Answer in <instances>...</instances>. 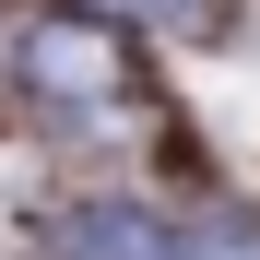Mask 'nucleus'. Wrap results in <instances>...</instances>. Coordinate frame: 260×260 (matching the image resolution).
I'll list each match as a JSON object with an SVG mask.
<instances>
[{
	"mask_svg": "<svg viewBox=\"0 0 260 260\" xmlns=\"http://www.w3.org/2000/svg\"><path fill=\"white\" fill-rule=\"evenodd\" d=\"M24 83H36L48 107H107L118 83H130V48H118V24H95V12L36 24V36H24Z\"/></svg>",
	"mask_w": 260,
	"mask_h": 260,
	"instance_id": "obj_1",
	"label": "nucleus"
},
{
	"mask_svg": "<svg viewBox=\"0 0 260 260\" xmlns=\"http://www.w3.org/2000/svg\"><path fill=\"white\" fill-rule=\"evenodd\" d=\"M59 260H178V237L130 201H95V213H59Z\"/></svg>",
	"mask_w": 260,
	"mask_h": 260,
	"instance_id": "obj_2",
	"label": "nucleus"
},
{
	"mask_svg": "<svg viewBox=\"0 0 260 260\" xmlns=\"http://www.w3.org/2000/svg\"><path fill=\"white\" fill-rule=\"evenodd\" d=\"M95 24H166V36H189L201 0H95Z\"/></svg>",
	"mask_w": 260,
	"mask_h": 260,
	"instance_id": "obj_3",
	"label": "nucleus"
},
{
	"mask_svg": "<svg viewBox=\"0 0 260 260\" xmlns=\"http://www.w3.org/2000/svg\"><path fill=\"white\" fill-rule=\"evenodd\" d=\"M189 260H260V237H248V225H201V248H189Z\"/></svg>",
	"mask_w": 260,
	"mask_h": 260,
	"instance_id": "obj_4",
	"label": "nucleus"
}]
</instances>
